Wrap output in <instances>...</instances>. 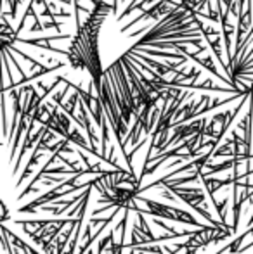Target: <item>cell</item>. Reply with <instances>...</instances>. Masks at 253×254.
<instances>
[{
	"label": "cell",
	"instance_id": "1",
	"mask_svg": "<svg viewBox=\"0 0 253 254\" xmlns=\"http://www.w3.org/2000/svg\"><path fill=\"white\" fill-rule=\"evenodd\" d=\"M139 201L144 202L148 209H141L139 207L137 213H144V214H149V216H156V218H165V220H172V221H179V223H187V225H192V227H198V228H208V225H203L192 216L191 213L187 211H182L179 207H173V206H167V204H162V202H156L153 199H148V197H139Z\"/></svg>",
	"mask_w": 253,
	"mask_h": 254
},
{
	"label": "cell",
	"instance_id": "2",
	"mask_svg": "<svg viewBox=\"0 0 253 254\" xmlns=\"http://www.w3.org/2000/svg\"><path fill=\"white\" fill-rule=\"evenodd\" d=\"M165 189H169L170 192H173V194L177 195V197L180 199V201L187 202L192 209L196 211V213H199L203 218H205L206 221H208L210 225H213V227H224V228H229L226 227V225L222 223V221H217L213 220V216L210 214V211L203 209L201 204H205L206 201V195L205 192L201 190V189H194V187H179V185H165Z\"/></svg>",
	"mask_w": 253,
	"mask_h": 254
},
{
	"label": "cell",
	"instance_id": "3",
	"mask_svg": "<svg viewBox=\"0 0 253 254\" xmlns=\"http://www.w3.org/2000/svg\"><path fill=\"white\" fill-rule=\"evenodd\" d=\"M0 206H2V209H3V216H2V221H7V220H9V211H7V206H5V202H0Z\"/></svg>",
	"mask_w": 253,
	"mask_h": 254
},
{
	"label": "cell",
	"instance_id": "4",
	"mask_svg": "<svg viewBox=\"0 0 253 254\" xmlns=\"http://www.w3.org/2000/svg\"><path fill=\"white\" fill-rule=\"evenodd\" d=\"M88 254H94V251H88Z\"/></svg>",
	"mask_w": 253,
	"mask_h": 254
}]
</instances>
